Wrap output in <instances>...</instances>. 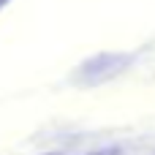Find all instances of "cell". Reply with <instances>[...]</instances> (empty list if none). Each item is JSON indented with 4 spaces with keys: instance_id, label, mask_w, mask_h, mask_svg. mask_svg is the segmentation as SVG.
<instances>
[{
    "instance_id": "obj_1",
    "label": "cell",
    "mask_w": 155,
    "mask_h": 155,
    "mask_svg": "<svg viewBox=\"0 0 155 155\" xmlns=\"http://www.w3.org/2000/svg\"><path fill=\"white\" fill-rule=\"evenodd\" d=\"M49 155H54V153H49Z\"/></svg>"
}]
</instances>
